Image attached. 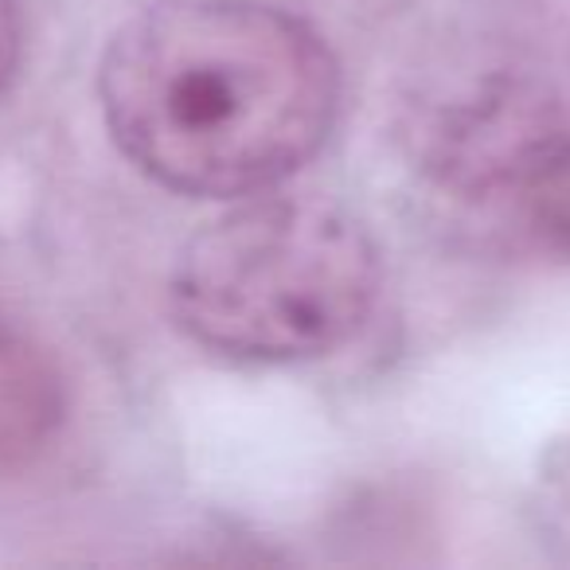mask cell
Wrapping results in <instances>:
<instances>
[{"label": "cell", "instance_id": "cell-1", "mask_svg": "<svg viewBox=\"0 0 570 570\" xmlns=\"http://www.w3.org/2000/svg\"><path fill=\"white\" fill-rule=\"evenodd\" d=\"M114 145L191 199L277 188L321 153L341 67L317 28L262 0H157L118 28L98 67Z\"/></svg>", "mask_w": 570, "mask_h": 570}, {"label": "cell", "instance_id": "cell-2", "mask_svg": "<svg viewBox=\"0 0 570 570\" xmlns=\"http://www.w3.org/2000/svg\"><path fill=\"white\" fill-rule=\"evenodd\" d=\"M383 262L356 212L325 196H246L173 266V317L235 364H302L344 348L380 302Z\"/></svg>", "mask_w": 570, "mask_h": 570}, {"label": "cell", "instance_id": "cell-3", "mask_svg": "<svg viewBox=\"0 0 570 570\" xmlns=\"http://www.w3.org/2000/svg\"><path fill=\"white\" fill-rule=\"evenodd\" d=\"M63 411L51 364L20 333L0 325V453L40 445Z\"/></svg>", "mask_w": 570, "mask_h": 570}, {"label": "cell", "instance_id": "cell-4", "mask_svg": "<svg viewBox=\"0 0 570 570\" xmlns=\"http://www.w3.org/2000/svg\"><path fill=\"white\" fill-rule=\"evenodd\" d=\"M20 59V17L17 0H0V95L9 87Z\"/></svg>", "mask_w": 570, "mask_h": 570}]
</instances>
